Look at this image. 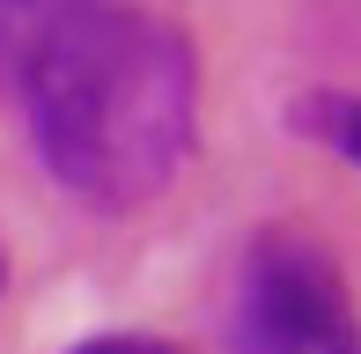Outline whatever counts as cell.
I'll list each match as a JSON object with an SVG mask.
<instances>
[{
  "label": "cell",
  "mask_w": 361,
  "mask_h": 354,
  "mask_svg": "<svg viewBox=\"0 0 361 354\" xmlns=\"http://www.w3.org/2000/svg\"><path fill=\"white\" fill-rule=\"evenodd\" d=\"M0 74L67 200L133 214L200 140V52L147 8H0Z\"/></svg>",
  "instance_id": "cell-1"
},
{
  "label": "cell",
  "mask_w": 361,
  "mask_h": 354,
  "mask_svg": "<svg viewBox=\"0 0 361 354\" xmlns=\"http://www.w3.org/2000/svg\"><path fill=\"white\" fill-rule=\"evenodd\" d=\"M228 354H361V310L332 251L258 229L228 295Z\"/></svg>",
  "instance_id": "cell-2"
},
{
  "label": "cell",
  "mask_w": 361,
  "mask_h": 354,
  "mask_svg": "<svg viewBox=\"0 0 361 354\" xmlns=\"http://www.w3.org/2000/svg\"><path fill=\"white\" fill-rule=\"evenodd\" d=\"M295 133L324 140L339 163L361 170V96H354V89H317V96H302V104H295Z\"/></svg>",
  "instance_id": "cell-3"
},
{
  "label": "cell",
  "mask_w": 361,
  "mask_h": 354,
  "mask_svg": "<svg viewBox=\"0 0 361 354\" xmlns=\"http://www.w3.org/2000/svg\"><path fill=\"white\" fill-rule=\"evenodd\" d=\"M67 354H177L170 340H147V332H104V340H81Z\"/></svg>",
  "instance_id": "cell-4"
},
{
  "label": "cell",
  "mask_w": 361,
  "mask_h": 354,
  "mask_svg": "<svg viewBox=\"0 0 361 354\" xmlns=\"http://www.w3.org/2000/svg\"><path fill=\"white\" fill-rule=\"evenodd\" d=\"M0 273H8V266H0Z\"/></svg>",
  "instance_id": "cell-5"
}]
</instances>
